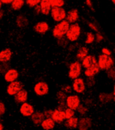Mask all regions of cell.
I'll return each instance as SVG.
<instances>
[{
    "instance_id": "6da1fadb",
    "label": "cell",
    "mask_w": 115,
    "mask_h": 130,
    "mask_svg": "<svg viewBox=\"0 0 115 130\" xmlns=\"http://www.w3.org/2000/svg\"><path fill=\"white\" fill-rule=\"evenodd\" d=\"M81 34V27L79 23L75 22L70 24L68 30L67 31L65 37L69 42L75 43L79 40Z\"/></svg>"
},
{
    "instance_id": "7a4b0ae2",
    "label": "cell",
    "mask_w": 115,
    "mask_h": 130,
    "mask_svg": "<svg viewBox=\"0 0 115 130\" xmlns=\"http://www.w3.org/2000/svg\"><path fill=\"white\" fill-rule=\"evenodd\" d=\"M70 24L66 20H63L57 22L54 26L52 30V35L54 39H59L65 36L67 31L68 30Z\"/></svg>"
},
{
    "instance_id": "3957f363",
    "label": "cell",
    "mask_w": 115,
    "mask_h": 130,
    "mask_svg": "<svg viewBox=\"0 0 115 130\" xmlns=\"http://www.w3.org/2000/svg\"><path fill=\"white\" fill-rule=\"evenodd\" d=\"M98 64L100 71H106L108 69L114 67V60L112 56H107L105 54L99 55V56L97 58Z\"/></svg>"
},
{
    "instance_id": "277c9868",
    "label": "cell",
    "mask_w": 115,
    "mask_h": 130,
    "mask_svg": "<svg viewBox=\"0 0 115 130\" xmlns=\"http://www.w3.org/2000/svg\"><path fill=\"white\" fill-rule=\"evenodd\" d=\"M82 72V67L81 62L78 60H75L69 64V66L68 77L71 80L76 79L80 77Z\"/></svg>"
},
{
    "instance_id": "5b68a950",
    "label": "cell",
    "mask_w": 115,
    "mask_h": 130,
    "mask_svg": "<svg viewBox=\"0 0 115 130\" xmlns=\"http://www.w3.org/2000/svg\"><path fill=\"white\" fill-rule=\"evenodd\" d=\"M51 18L55 22H59L65 20L67 12L63 7H52L50 10Z\"/></svg>"
},
{
    "instance_id": "8992f818",
    "label": "cell",
    "mask_w": 115,
    "mask_h": 130,
    "mask_svg": "<svg viewBox=\"0 0 115 130\" xmlns=\"http://www.w3.org/2000/svg\"><path fill=\"white\" fill-rule=\"evenodd\" d=\"M73 91L77 94H83L86 90L87 85L85 81L82 77H77L76 79H73L72 84Z\"/></svg>"
},
{
    "instance_id": "52a82bcc",
    "label": "cell",
    "mask_w": 115,
    "mask_h": 130,
    "mask_svg": "<svg viewBox=\"0 0 115 130\" xmlns=\"http://www.w3.org/2000/svg\"><path fill=\"white\" fill-rule=\"evenodd\" d=\"M49 91V86L48 83L43 81H40L34 85V92L36 95L42 97L47 95Z\"/></svg>"
},
{
    "instance_id": "ba28073f",
    "label": "cell",
    "mask_w": 115,
    "mask_h": 130,
    "mask_svg": "<svg viewBox=\"0 0 115 130\" xmlns=\"http://www.w3.org/2000/svg\"><path fill=\"white\" fill-rule=\"evenodd\" d=\"M66 106L73 110H76L81 104L80 98L77 94H69L67 96Z\"/></svg>"
},
{
    "instance_id": "9c48e42d",
    "label": "cell",
    "mask_w": 115,
    "mask_h": 130,
    "mask_svg": "<svg viewBox=\"0 0 115 130\" xmlns=\"http://www.w3.org/2000/svg\"><path fill=\"white\" fill-rule=\"evenodd\" d=\"M24 88V85L20 81L16 80L9 83L6 88V92L10 96H14L16 93Z\"/></svg>"
},
{
    "instance_id": "30bf717a",
    "label": "cell",
    "mask_w": 115,
    "mask_h": 130,
    "mask_svg": "<svg viewBox=\"0 0 115 130\" xmlns=\"http://www.w3.org/2000/svg\"><path fill=\"white\" fill-rule=\"evenodd\" d=\"M50 29L49 24L46 21L38 22L33 27V30L38 35H44Z\"/></svg>"
},
{
    "instance_id": "8fae6325",
    "label": "cell",
    "mask_w": 115,
    "mask_h": 130,
    "mask_svg": "<svg viewBox=\"0 0 115 130\" xmlns=\"http://www.w3.org/2000/svg\"><path fill=\"white\" fill-rule=\"evenodd\" d=\"M92 125V119L89 117L84 116L79 119L77 127L79 130H90Z\"/></svg>"
},
{
    "instance_id": "7c38bea8",
    "label": "cell",
    "mask_w": 115,
    "mask_h": 130,
    "mask_svg": "<svg viewBox=\"0 0 115 130\" xmlns=\"http://www.w3.org/2000/svg\"><path fill=\"white\" fill-rule=\"evenodd\" d=\"M20 112L21 115L24 117H29L34 112V106L29 102H24L20 107Z\"/></svg>"
},
{
    "instance_id": "4fadbf2b",
    "label": "cell",
    "mask_w": 115,
    "mask_h": 130,
    "mask_svg": "<svg viewBox=\"0 0 115 130\" xmlns=\"http://www.w3.org/2000/svg\"><path fill=\"white\" fill-rule=\"evenodd\" d=\"M65 20L69 23V24H73L77 22L79 20V13L77 9L76 8H72L67 12Z\"/></svg>"
},
{
    "instance_id": "5bb4252c",
    "label": "cell",
    "mask_w": 115,
    "mask_h": 130,
    "mask_svg": "<svg viewBox=\"0 0 115 130\" xmlns=\"http://www.w3.org/2000/svg\"><path fill=\"white\" fill-rule=\"evenodd\" d=\"M19 72L16 69H9L4 74V80L7 83H11L18 80L19 77Z\"/></svg>"
},
{
    "instance_id": "9a60e30c",
    "label": "cell",
    "mask_w": 115,
    "mask_h": 130,
    "mask_svg": "<svg viewBox=\"0 0 115 130\" xmlns=\"http://www.w3.org/2000/svg\"><path fill=\"white\" fill-rule=\"evenodd\" d=\"M51 119L55 122V123H63L65 120V111L64 110H62L58 109V108H55L52 111Z\"/></svg>"
},
{
    "instance_id": "2e32d148",
    "label": "cell",
    "mask_w": 115,
    "mask_h": 130,
    "mask_svg": "<svg viewBox=\"0 0 115 130\" xmlns=\"http://www.w3.org/2000/svg\"><path fill=\"white\" fill-rule=\"evenodd\" d=\"M100 71L98 62H96L92 64L88 68L85 69L83 74L85 77H94L96 75L100 73Z\"/></svg>"
},
{
    "instance_id": "e0dca14e",
    "label": "cell",
    "mask_w": 115,
    "mask_h": 130,
    "mask_svg": "<svg viewBox=\"0 0 115 130\" xmlns=\"http://www.w3.org/2000/svg\"><path fill=\"white\" fill-rule=\"evenodd\" d=\"M67 96V94L65 93L64 91H61V90L57 91L56 94V98L59 104L58 107H57L58 109L64 110L66 108L67 106L65 101H66Z\"/></svg>"
},
{
    "instance_id": "ac0fdd59",
    "label": "cell",
    "mask_w": 115,
    "mask_h": 130,
    "mask_svg": "<svg viewBox=\"0 0 115 130\" xmlns=\"http://www.w3.org/2000/svg\"><path fill=\"white\" fill-rule=\"evenodd\" d=\"M28 98V91L26 89H22L14 95V100L16 104H22L27 102Z\"/></svg>"
},
{
    "instance_id": "d6986e66",
    "label": "cell",
    "mask_w": 115,
    "mask_h": 130,
    "mask_svg": "<svg viewBox=\"0 0 115 130\" xmlns=\"http://www.w3.org/2000/svg\"><path fill=\"white\" fill-rule=\"evenodd\" d=\"M30 119L32 121V123L34 125L39 126L45 119L44 115L42 111H34L32 115L30 116Z\"/></svg>"
},
{
    "instance_id": "ffe728a7",
    "label": "cell",
    "mask_w": 115,
    "mask_h": 130,
    "mask_svg": "<svg viewBox=\"0 0 115 130\" xmlns=\"http://www.w3.org/2000/svg\"><path fill=\"white\" fill-rule=\"evenodd\" d=\"M12 50L9 47L5 48L0 51V63L9 62L12 59Z\"/></svg>"
},
{
    "instance_id": "44dd1931",
    "label": "cell",
    "mask_w": 115,
    "mask_h": 130,
    "mask_svg": "<svg viewBox=\"0 0 115 130\" xmlns=\"http://www.w3.org/2000/svg\"><path fill=\"white\" fill-rule=\"evenodd\" d=\"M99 100L103 104H106L110 103L111 101L114 100V91L112 93H106V92H102L98 95Z\"/></svg>"
},
{
    "instance_id": "7402d4cb",
    "label": "cell",
    "mask_w": 115,
    "mask_h": 130,
    "mask_svg": "<svg viewBox=\"0 0 115 130\" xmlns=\"http://www.w3.org/2000/svg\"><path fill=\"white\" fill-rule=\"evenodd\" d=\"M16 24L18 28H24L29 24V20L24 14H19L16 18Z\"/></svg>"
},
{
    "instance_id": "603a6c76",
    "label": "cell",
    "mask_w": 115,
    "mask_h": 130,
    "mask_svg": "<svg viewBox=\"0 0 115 130\" xmlns=\"http://www.w3.org/2000/svg\"><path fill=\"white\" fill-rule=\"evenodd\" d=\"M98 62H97V58L95 56H93L92 54L87 55L83 59L81 64V67L83 69H87L89 67H90L91 65L94 64V63Z\"/></svg>"
},
{
    "instance_id": "cb8c5ba5",
    "label": "cell",
    "mask_w": 115,
    "mask_h": 130,
    "mask_svg": "<svg viewBox=\"0 0 115 130\" xmlns=\"http://www.w3.org/2000/svg\"><path fill=\"white\" fill-rule=\"evenodd\" d=\"M40 8V13L44 16H48L50 14L51 6L49 0H41L39 4Z\"/></svg>"
},
{
    "instance_id": "d4e9b609",
    "label": "cell",
    "mask_w": 115,
    "mask_h": 130,
    "mask_svg": "<svg viewBox=\"0 0 115 130\" xmlns=\"http://www.w3.org/2000/svg\"><path fill=\"white\" fill-rule=\"evenodd\" d=\"M89 54V49L86 46H80L77 49L75 53V58L77 60L81 62L83 59Z\"/></svg>"
},
{
    "instance_id": "484cf974",
    "label": "cell",
    "mask_w": 115,
    "mask_h": 130,
    "mask_svg": "<svg viewBox=\"0 0 115 130\" xmlns=\"http://www.w3.org/2000/svg\"><path fill=\"white\" fill-rule=\"evenodd\" d=\"M78 121L79 118L77 117H73L68 119H65L64 121V126L66 128L68 129H76L77 128L78 125Z\"/></svg>"
},
{
    "instance_id": "4316f807",
    "label": "cell",
    "mask_w": 115,
    "mask_h": 130,
    "mask_svg": "<svg viewBox=\"0 0 115 130\" xmlns=\"http://www.w3.org/2000/svg\"><path fill=\"white\" fill-rule=\"evenodd\" d=\"M40 125L44 130H52L55 126V122L50 118H45L41 123Z\"/></svg>"
},
{
    "instance_id": "83f0119b",
    "label": "cell",
    "mask_w": 115,
    "mask_h": 130,
    "mask_svg": "<svg viewBox=\"0 0 115 130\" xmlns=\"http://www.w3.org/2000/svg\"><path fill=\"white\" fill-rule=\"evenodd\" d=\"M24 4H25L24 0H13V2L10 4V6L12 10L19 11L24 7Z\"/></svg>"
},
{
    "instance_id": "f1b7e54d",
    "label": "cell",
    "mask_w": 115,
    "mask_h": 130,
    "mask_svg": "<svg viewBox=\"0 0 115 130\" xmlns=\"http://www.w3.org/2000/svg\"><path fill=\"white\" fill-rule=\"evenodd\" d=\"M95 42V34L92 31H89L86 33V36L85 39V44L90 45Z\"/></svg>"
},
{
    "instance_id": "f546056e",
    "label": "cell",
    "mask_w": 115,
    "mask_h": 130,
    "mask_svg": "<svg viewBox=\"0 0 115 130\" xmlns=\"http://www.w3.org/2000/svg\"><path fill=\"white\" fill-rule=\"evenodd\" d=\"M76 111L79 113V115L82 117H84L85 115H86L87 113L89 111V108L88 106H87L85 104H80L79 106H78V108H77Z\"/></svg>"
},
{
    "instance_id": "4dcf8cb0",
    "label": "cell",
    "mask_w": 115,
    "mask_h": 130,
    "mask_svg": "<svg viewBox=\"0 0 115 130\" xmlns=\"http://www.w3.org/2000/svg\"><path fill=\"white\" fill-rule=\"evenodd\" d=\"M69 43V41L67 39L65 36H63L62 37L57 39V44L61 47L65 48V47L68 46Z\"/></svg>"
},
{
    "instance_id": "1f68e13d",
    "label": "cell",
    "mask_w": 115,
    "mask_h": 130,
    "mask_svg": "<svg viewBox=\"0 0 115 130\" xmlns=\"http://www.w3.org/2000/svg\"><path fill=\"white\" fill-rule=\"evenodd\" d=\"M51 8L52 7H63L65 5L64 0H49Z\"/></svg>"
},
{
    "instance_id": "d6a6232c",
    "label": "cell",
    "mask_w": 115,
    "mask_h": 130,
    "mask_svg": "<svg viewBox=\"0 0 115 130\" xmlns=\"http://www.w3.org/2000/svg\"><path fill=\"white\" fill-rule=\"evenodd\" d=\"M65 115V119H68L70 118L74 117L75 115V110L71 109L67 107L64 110Z\"/></svg>"
},
{
    "instance_id": "836d02e7",
    "label": "cell",
    "mask_w": 115,
    "mask_h": 130,
    "mask_svg": "<svg viewBox=\"0 0 115 130\" xmlns=\"http://www.w3.org/2000/svg\"><path fill=\"white\" fill-rule=\"evenodd\" d=\"M25 4L30 8H33L36 6L40 4L41 0H24Z\"/></svg>"
},
{
    "instance_id": "e575fe53",
    "label": "cell",
    "mask_w": 115,
    "mask_h": 130,
    "mask_svg": "<svg viewBox=\"0 0 115 130\" xmlns=\"http://www.w3.org/2000/svg\"><path fill=\"white\" fill-rule=\"evenodd\" d=\"M10 69V64L8 62L6 63H0V73L2 74H5L6 71H8V69Z\"/></svg>"
},
{
    "instance_id": "d590c367",
    "label": "cell",
    "mask_w": 115,
    "mask_h": 130,
    "mask_svg": "<svg viewBox=\"0 0 115 130\" xmlns=\"http://www.w3.org/2000/svg\"><path fill=\"white\" fill-rule=\"evenodd\" d=\"M61 90L63 91H64L65 93L67 94H71L72 92L73 89L72 87L69 85H63L61 87Z\"/></svg>"
},
{
    "instance_id": "8d00e7d4",
    "label": "cell",
    "mask_w": 115,
    "mask_h": 130,
    "mask_svg": "<svg viewBox=\"0 0 115 130\" xmlns=\"http://www.w3.org/2000/svg\"><path fill=\"white\" fill-rule=\"evenodd\" d=\"M106 75L109 79H112V80L114 81L115 79L114 67H112V68H111V69H108V71H106Z\"/></svg>"
},
{
    "instance_id": "74e56055",
    "label": "cell",
    "mask_w": 115,
    "mask_h": 130,
    "mask_svg": "<svg viewBox=\"0 0 115 130\" xmlns=\"http://www.w3.org/2000/svg\"><path fill=\"white\" fill-rule=\"evenodd\" d=\"M103 40H104V36H103V35L100 31L96 32V34H95V42L100 43Z\"/></svg>"
},
{
    "instance_id": "f35d334b",
    "label": "cell",
    "mask_w": 115,
    "mask_h": 130,
    "mask_svg": "<svg viewBox=\"0 0 115 130\" xmlns=\"http://www.w3.org/2000/svg\"><path fill=\"white\" fill-rule=\"evenodd\" d=\"M94 77H87V81L85 82L86 85L89 87H92L96 83V80Z\"/></svg>"
},
{
    "instance_id": "ab89813d",
    "label": "cell",
    "mask_w": 115,
    "mask_h": 130,
    "mask_svg": "<svg viewBox=\"0 0 115 130\" xmlns=\"http://www.w3.org/2000/svg\"><path fill=\"white\" fill-rule=\"evenodd\" d=\"M6 112V107L5 104L3 102H0V117L5 115Z\"/></svg>"
},
{
    "instance_id": "60d3db41",
    "label": "cell",
    "mask_w": 115,
    "mask_h": 130,
    "mask_svg": "<svg viewBox=\"0 0 115 130\" xmlns=\"http://www.w3.org/2000/svg\"><path fill=\"white\" fill-rule=\"evenodd\" d=\"M88 26L90 27V28L92 29V30H94V32H99L100 30H99V28L96 25V24L95 23H94V22H89L88 23Z\"/></svg>"
},
{
    "instance_id": "b9f144b4",
    "label": "cell",
    "mask_w": 115,
    "mask_h": 130,
    "mask_svg": "<svg viewBox=\"0 0 115 130\" xmlns=\"http://www.w3.org/2000/svg\"><path fill=\"white\" fill-rule=\"evenodd\" d=\"M102 54L107 55V56H112V52L110 49L108 48V47H103L102 48Z\"/></svg>"
},
{
    "instance_id": "7bdbcfd3",
    "label": "cell",
    "mask_w": 115,
    "mask_h": 130,
    "mask_svg": "<svg viewBox=\"0 0 115 130\" xmlns=\"http://www.w3.org/2000/svg\"><path fill=\"white\" fill-rule=\"evenodd\" d=\"M52 111H53V110H52V109H45L44 110V111H43V113H44L45 118L51 117Z\"/></svg>"
},
{
    "instance_id": "ee69618b",
    "label": "cell",
    "mask_w": 115,
    "mask_h": 130,
    "mask_svg": "<svg viewBox=\"0 0 115 130\" xmlns=\"http://www.w3.org/2000/svg\"><path fill=\"white\" fill-rule=\"evenodd\" d=\"M85 4H86V6L88 7L91 10H92V11H94V8L93 7V4L92 2V0H85Z\"/></svg>"
},
{
    "instance_id": "f6af8a7d",
    "label": "cell",
    "mask_w": 115,
    "mask_h": 130,
    "mask_svg": "<svg viewBox=\"0 0 115 130\" xmlns=\"http://www.w3.org/2000/svg\"><path fill=\"white\" fill-rule=\"evenodd\" d=\"M33 8H34V13L36 14V15H39L40 14H41V13H40V6H39V4L35 6V7H34Z\"/></svg>"
},
{
    "instance_id": "bcb514c9",
    "label": "cell",
    "mask_w": 115,
    "mask_h": 130,
    "mask_svg": "<svg viewBox=\"0 0 115 130\" xmlns=\"http://www.w3.org/2000/svg\"><path fill=\"white\" fill-rule=\"evenodd\" d=\"M2 4H5V5H10L11 3L13 2V0H1Z\"/></svg>"
},
{
    "instance_id": "7dc6e473",
    "label": "cell",
    "mask_w": 115,
    "mask_h": 130,
    "mask_svg": "<svg viewBox=\"0 0 115 130\" xmlns=\"http://www.w3.org/2000/svg\"><path fill=\"white\" fill-rule=\"evenodd\" d=\"M92 104V100L90 99H86L85 100V105L87 106H88V105H91Z\"/></svg>"
},
{
    "instance_id": "c3c4849f",
    "label": "cell",
    "mask_w": 115,
    "mask_h": 130,
    "mask_svg": "<svg viewBox=\"0 0 115 130\" xmlns=\"http://www.w3.org/2000/svg\"><path fill=\"white\" fill-rule=\"evenodd\" d=\"M4 15H5V12H4V10L0 9V21L4 18Z\"/></svg>"
},
{
    "instance_id": "681fc988",
    "label": "cell",
    "mask_w": 115,
    "mask_h": 130,
    "mask_svg": "<svg viewBox=\"0 0 115 130\" xmlns=\"http://www.w3.org/2000/svg\"><path fill=\"white\" fill-rule=\"evenodd\" d=\"M4 125L0 122V130H4Z\"/></svg>"
},
{
    "instance_id": "f907efd6",
    "label": "cell",
    "mask_w": 115,
    "mask_h": 130,
    "mask_svg": "<svg viewBox=\"0 0 115 130\" xmlns=\"http://www.w3.org/2000/svg\"><path fill=\"white\" fill-rule=\"evenodd\" d=\"M2 5H3V4H2V2H1V0H0V9H2Z\"/></svg>"
},
{
    "instance_id": "816d5d0a",
    "label": "cell",
    "mask_w": 115,
    "mask_h": 130,
    "mask_svg": "<svg viewBox=\"0 0 115 130\" xmlns=\"http://www.w3.org/2000/svg\"><path fill=\"white\" fill-rule=\"evenodd\" d=\"M112 1V2L113 4H115V0H111Z\"/></svg>"
},
{
    "instance_id": "f5cc1de1",
    "label": "cell",
    "mask_w": 115,
    "mask_h": 130,
    "mask_svg": "<svg viewBox=\"0 0 115 130\" xmlns=\"http://www.w3.org/2000/svg\"><path fill=\"white\" fill-rule=\"evenodd\" d=\"M1 121H2V117H0V122H1Z\"/></svg>"
}]
</instances>
